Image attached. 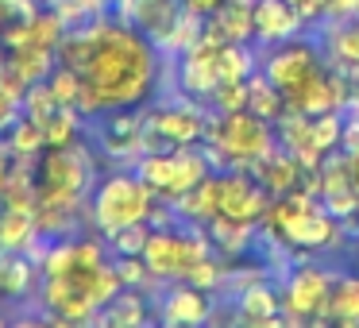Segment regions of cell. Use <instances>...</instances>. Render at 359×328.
Listing matches in <instances>:
<instances>
[{"label": "cell", "instance_id": "cell-1", "mask_svg": "<svg viewBox=\"0 0 359 328\" xmlns=\"http://www.w3.org/2000/svg\"><path fill=\"white\" fill-rule=\"evenodd\" d=\"M93 24V50L81 66V116L97 120L116 109H143L158 97L163 81V50L147 39L135 24L120 16H97Z\"/></svg>", "mask_w": 359, "mask_h": 328}, {"label": "cell", "instance_id": "cell-2", "mask_svg": "<svg viewBox=\"0 0 359 328\" xmlns=\"http://www.w3.org/2000/svg\"><path fill=\"white\" fill-rule=\"evenodd\" d=\"M263 228L271 235H278L290 251H302V255L336 251L344 243V235H348L344 220H336L332 212L320 205V197L309 193L305 186L274 197L266 217H263Z\"/></svg>", "mask_w": 359, "mask_h": 328}, {"label": "cell", "instance_id": "cell-3", "mask_svg": "<svg viewBox=\"0 0 359 328\" xmlns=\"http://www.w3.org/2000/svg\"><path fill=\"white\" fill-rule=\"evenodd\" d=\"M205 151H209L212 170H232L271 158L278 151V132L271 120L255 116L251 109L240 112H209V132H205Z\"/></svg>", "mask_w": 359, "mask_h": 328}, {"label": "cell", "instance_id": "cell-4", "mask_svg": "<svg viewBox=\"0 0 359 328\" xmlns=\"http://www.w3.org/2000/svg\"><path fill=\"white\" fill-rule=\"evenodd\" d=\"M101 178V158L86 139L70 147H43L35 158V189L39 201H66V205H86Z\"/></svg>", "mask_w": 359, "mask_h": 328}, {"label": "cell", "instance_id": "cell-5", "mask_svg": "<svg viewBox=\"0 0 359 328\" xmlns=\"http://www.w3.org/2000/svg\"><path fill=\"white\" fill-rule=\"evenodd\" d=\"M158 205L155 189L140 178V174H128V170H116V174H101L89 193V224L97 228L101 235H116L120 228L128 224H143L151 220V209Z\"/></svg>", "mask_w": 359, "mask_h": 328}, {"label": "cell", "instance_id": "cell-6", "mask_svg": "<svg viewBox=\"0 0 359 328\" xmlns=\"http://www.w3.org/2000/svg\"><path fill=\"white\" fill-rule=\"evenodd\" d=\"M212 240L205 224H189L178 220L170 228H151V240L143 247V263L158 282H182L201 259L212 255Z\"/></svg>", "mask_w": 359, "mask_h": 328}, {"label": "cell", "instance_id": "cell-7", "mask_svg": "<svg viewBox=\"0 0 359 328\" xmlns=\"http://www.w3.org/2000/svg\"><path fill=\"white\" fill-rule=\"evenodd\" d=\"M132 170L155 189L158 201H178L186 189H194L205 174H212L209 151L205 147H163V151H147L132 163Z\"/></svg>", "mask_w": 359, "mask_h": 328}, {"label": "cell", "instance_id": "cell-8", "mask_svg": "<svg viewBox=\"0 0 359 328\" xmlns=\"http://www.w3.org/2000/svg\"><path fill=\"white\" fill-rule=\"evenodd\" d=\"M93 274H97V266H74V271L55 274V278H39L35 301L43 305V317L50 324H86V320H97L101 305H97V294H93Z\"/></svg>", "mask_w": 359, "mask_h": 328}, {"label": "cell", "instance_id": "cell-9", "mask_svg": "<svg viewBox=\"0 0 359 328\" xmlns=\"http://www.w3.org/2000/svg\"><path fill=\"white\" fill-rule=\"evenodd\" d=\"M336 282V271L320 263H297L286 271L282 278V313H286V324H317L320 313H325L328 289Z\"/></svg>", "mask_w": 359, "mask_h": 328}, {"label": "cell", "instance_id": "cell-10", "mask_svg": "<svg viewBox=\"0 0 359 328\" xmlns=\"http://www.w3.org/2000/svg\"><path fill=\"white\" fill-rule=\"evenodd\" d=\"M328 58L320 55V39H309V35H294L286 43H274V50L266 58H259V70L282 89H297L302 81H309L317 70H325Z\"/></svg>", "mask_w": 359, "mask_h": 328}, {"label": "cell", "instance_id": "cell-11", "mask_svg": "<svg viewBox=\"0 0 359 328\" xmlns=\"http://www.w3.org/2000/svg\"><path fill=\"white\" fill-rule=\"evenodd\" d=\"M271 201H274V197L266 193V186L251 170H243V166L220 170V212H224V217L263 224Z\"/></svg>", "mask_w": 359, "mask_h": 328}, {"label": "cell", "instance_id": "cell-12", "mask_svg": "<svg viewBox=\"0 0 359 328\" xmlns=\"http://www.w3.org/2000/svg\"><path fill=\"white\" fill-rule=\"evenodd\" d=\"M212 313H217V297L209 289L189 286L186 278L166 282L155 294V317L163 324H205V320H212Z\"/></svg>", "mask_w": 359, "mask_h": 328}, {"label": "cell", "instance_id": "cell-13", "mask_svg": "<svg viewBox=\"0 0 359 328\" xmlns=\"http://www.w3.org/2000/svg\"><path fill=\"white\" fill-rule=\"evenodd\" d=\"M182 12H186L182 0H112V16L135 24L155 47L174 32Z\"/></svg>", "mask_w": 359, "mask_h": 328}, {"label": "cell", "instance_id": "cell-14", "mask_svg": "<svg viewBox=\"0 0 359 328\" xmlns=\"http://www.w3.org/2000/svg\"><path fill=\"white\" fill-rule=\"evenodd\" d=\"M236 320L248 328H278L286 324L282 313V289L266 278L248 282L243 289H236Z\"/></svg>", "mask_w": 359, "mask_h": 328}, {"label": "cell", "instance_id": "cell-15", "mask_svg": "<svg viewBox=\"0 0 359 328\" xmlns=\"http://www.w3.org/2000/svg\"><path fill=\"white\" fill-rule=\"evenodd\" d=\"M251 12H255V39L266 43V47L305 35V20L290 0H255Z\"/></svg>", "mask_w": 359, "mask_h": 328}, {"label": "cell", "instance_id": "cell-16", "mask_svg": "<svg viewBox=\"0 0 359 328\" xmlns=\"http://www.w3.org/2000/svg\"><path fill=\"white\" fill-rule=\"evenodd\" d=\"M320 50H328V62L340 66L348 78H359V16L325 20L320 24Z\"/></svg>", "mask_w": 359, "mask_h": 328}, {"label": "cell", "instance_id": "cell-17", "mask_svg": "<svg viewBox=\"0 0 359 328\" xmlns=\"http://www.w3.org/2000/svg\"><path fill=\"white\" fill-rule=\"evenodd\" d=\"M220 74H217V55H178V81H174V93L189 97V101L209 104V97L217 93Z\"/></svg>", "mask_w": 359, "mask_h": 328}, {"label": "cell", "instance_id": "cell-18", "mask_svg": "<svg viewBox=\"0 0 359 328\" xmlns=\"http://www.w3.org/2000/svg\"><path fill=\"white\" fill-rule=\"evenodd\" d=\"M39 263L27 251H0V301H24L39 289Z\"/></svg>", "mask_w": 359, "mask_h": 328}, {"label": "cell", "instance_id": "cell-19", "mask_svg": "<svg viewBox=\"0 0 359 328\" xmlns=\"http://www.w3.org/2000/svg\"><path fill=\"white\" fill-rule=\"evenodd\" d=\"M170 205H174V212H178V220L209 224V220L220 212V170L205 174L194 189H186V193H182L178 201H170Z\"/></svg>", "mask_w": 359, "mask_h": 328}, {"label": "cell", "instance_id": "cell-20", "mask_svg": "<svg viewBox=\"0 0 359 328\" xmlns=\"http://www.w3.org/2000/svg\"><path fill=\"white\" fill-rule=\"evenodd\" d=\"M255 0H224L212 16H205V24L220 35L224 43H251L255 39Z\"/></svg>", "mask_w": 359, "mask_h": 328}, {"label": "cell", "instance_id": "cell-21", "mask_svg": "<svg viewBox=\"0 0 359 328\" xmlns=\"http://www.w3.org/2000/svg\"><path fill=\"white\" fill-rule=\"evenodd\" d=\"M205 232H209L212 247L220 251L224 259H236V255H248L251 247H255V235H259V224H251V220H236V217H224V212H217V217L205 224Z\"/></svg>", "mask_w": 359, "mask_h": 328}, {"label": "cell", "instance_id": "cell-22", "mask_svg": "<svg viewBox=\"0 0 359 328\" xmlns=\"http://www.w3.org/2000/svg\"><path fill=\"white\" fill-rule=\"evenodd\" d=\"M251 174H255L259 182L266 186V193L271 197H282V193H290V189H297L302 186V178H305V166L297 163L290 151H274L271 158H263V163H255L251 166Z\"/></svg>", "mask_w": 359, "mask_h": 328}, {"label": "cell", "instance_id": "cell-23", "mask_svg": "<svg viewBox=\"0 0 359 328\" xmlns=\"http://www.w3.org/2000/svg\"><path fill=\"white\" fill-rule=\"evenodd\" d=\"M155 301V297H151ZM151 301H147V289H135V286H124L101 313L97 320L109 328H140L143 320H151Z\"/></svg>", "mask_w": 359, "mask_h": 328}, {"label": "cell", "instance_id": "cell-24", "mask_svg": "<svg viewBox=\"0 0 359 328\" xmlns=\"http://www.w3.org/2000/svg\"><path fill=\"white\" fill-rule=\"evenodd\" d=\"M325 320L340 328H359V274H336L317 324H325Z\"/></svg>", "mask_w": 359, "mask_h": 328}, {"label": "cell", "instance_id": "cell-25", "mask_svg": "<svg viewBox=\"0 0 359 328\" xmlns=\"http://www.w3.org/2000/svg\"><path fill=\"white\" fill-rule=\"evenodd\" d=\"M89 120L81 116V109H70V104H58L47 120H43V139L47 147H70V143L86 139Z\"/></svg>", "mask_w": 359, "mask_h": 328}, {"label": "cell", "instance_id": "cell-26", "mask_svg": "<svg viewBox=\"0 0 359 328\" xmlns=\"http://www.w3.org/2000/svg\"><path fill=\"white\" fill-rule=\"evenodd\" d=\"M35 240H39L35 212L0 209V251H32Z\"/></svg>", "mask_w": 359, "mask_h": 328}, {"label": "cell", "instance_id": "cell-27", "mask_svg": "<svg viewBox=\"0 0 359 328\" xmlns=\"http://www.w3.org/2000/svg\"><path fill=\"white\" fill-rule=\"evenodd\" d=\"M248 109L255 112V116L278 124L282 112H286V93H282V89L274 86V81L266 78L263 70H255V74L248 78Z\"/></svg>", "mask_w": 359, "mask_h": 328}, {"label": "cell", "instance_id": "cell-28", "mask_svg": "<svg viewBox=\"0 0 359 328\" xmlns=\"http://www.w3.org/2000/svg\"><path fill=\"white\" fill-rule=\"evenodd\" d=\"M4 62L27 81V86H39V81L50 78V70L58 66V50H39V47H16L4 50Z\"/></svg>", "mask_w": 359, "mask_h": 328}, {"label": "cell", "instance_id": "cell-29", "mask_svg": "<svg viewBox=\"0 0 359 328\" xmlns=\"http://www.w3.org/2000/svg\"><path fill=\"white\" fill-rule=\"evenodd\" d=\"M259 70V55L251 43H224L217 50V74L220 81H248Z\"/></svg>", "mask_w": 359, "mask_h": 328}, {"label": "cell", "instance_id": "cell-30", "mask_svg": "<svg viewBox=\"0 0 359 328\" xmlns=\"http://www.w3.org/2000/svg\"><path fill=\"white\" fill-rule=\"evenodd\" d=\"M66 35V20L58 16L50 4H43L35 16H27V47H39V50H58Z\"/></svg>", "mask_w": 359, "mask_h": 328}, {"label": "cell", "instance_id": "cell-31", "mask_svg": "<svg viewBox=\"0 0 359 328\" xmlns=\"http://www.w3.org/2000/svg\"><path fill=\"white\" fill-rule=\"evenodd\" d=\"M4 143H8L12 158H39V151L47 147V139H43V124L32 120V116H20L16 124L8 128Z\"/></svg>", "mask_w": 359, "mask_h": 328}, {"label": "cell", "instance_id": "cell-32", "mask_svg": "<svg viewBox=\"0 0 359 328\" xmlns=\"http://www.w3.org/2000/svg\"><path fill=\"white\" fill-rule=\"evenodd\" d=\"M344 109H332V112H320V116H309V135H313V147L320 155L328 151H340V139H344Z\"/></svg>", "mask_w": 359, "mask_h": 328}, {"label": "cell", "instance_id": "cell-33", "mask_svg": "<svg viewBox=\"0 0 359 328\" xmlns=\"http://www.w3.org/2000/svg\"><path fill=\"white\" fill-rule=\"evenodd\" d=\"M47 86H50V93H55V101H58V104H70V109H78V104H81V93H86V81H81V74L74 70V66H66V62H58L55 70H50Z\"/></svg>", "mask_w": 359, "mask_h": 328}, {"label": "cell", "instance_id": "cell-34", "mask_svg": "<svg viewBox=\"0 0 359 328\" xmlns=\"http://www.w3.org/2000/svg\"><path fill=\"white\" fill-rule=\"evenodd\" d=\"M147 240H151V224L143 220V224H128L116 235H109V247H112V255H143Z\"/></svg>", "mask_w": 359, "mask_h": 328}, {"label": "cell", "instance_id": "cell-35", "mask_svg": "<svg viewBox=\"0 0 359 328\" xmlns=\"http://www.w3.org/2000/svg\"><path fill=\"white\" fill-rule=\"evenodd\" d=\"M212 112H240L248 109V81H220L217 93L209 97Z\"/></svg>", "mask_w": 359, "mask_h": 328}, {"label": "cell", "instance_id": "cell-36", "mask_svg": "<svg viewBox=\"0 0 359 328\" xmlns=\"http://www.w3.org/2000/svg\"><path fill=\"white\" fill-rule=\"evenodd\" d=\"M58 109V101H55V93H50V86L47 81H39V86H27V97H24V116H32V120H47L50 112Z\"/></svg>", "mask_w": 359, "mask_h": 328}, {"label": "cell", "instance_id": "cell-37", "mask_svg": "<svg viewBox=\"0 0 359 328\" xmlns=\"http://www.w3.org/2000/svg\"><path fill=\"white\" fill-rule=\"evenodd\" d=\"M0 93H8L12 101H20V104H24V97H27V81L20 78L8 62H0Z\"/></svg>", "mask_w": 359, "mask_h": 328}, {"label": "cell", "instance_id": "cell-38", "mask_svg": "<svg viewBox=\"0 0 359 328\" xmlns=\"http://www.w3.org/2000/svg\"><path fill=\"white\" fill-rule=\"evenodd\" d=\"M20 116H24V104H20V101H12L8 93H0V139L8 135V128L16 124Z\"/></svg>", "mask_w": 359, "mask_h": 328}, {"label": "cell", "instance_id": "cell-39", "mask_svg": "<svg viewBox=\"0 0 359 328\" xmlns=\"http://www.w3.org/2000/svg\"><path fill=\"white\" fill-rule=\"evenodd\" d=\"M340 151H359V112H348L344 116V139H340Z\"/></svg>", "mask_w": 359, "mask_h": 328}, {"label": "cell", "instance_id": "cell-40", "mask_svg": "<svg viewBox=\"0 0 359 328\" xmlns=\"http://www.w3.org/2000/svg\"><path fill=\"white\" fill-rule=\"evenodd\" d=\"M359 16V0H328V20Z\"/></svg>", "mask_w": 359, "mask_h": 328}, {"label": "cell", "instance_id": "cell-41", "mask_svg": "<svg viewBox=\"0 0 359 328\" xmlns=\"http://www.w3.org/2000/svg\"><path fill=\"white\" fill-rule=\"evenodd\" d=\"M182 4H186L189 12H197V16H212V12L224 4V0H182Z\"/></svg>", "mask_w": 359, "mask_h": 328}, {"label": "cell", "instance_id": "cell-42", "mask_svg": "<svg viewBox=\"0 0 359 328\" xmlns=\"http://www.w3.org/2000/svg\"><path fill=\"white\" fill-rule=\"evenodd\" d=\"M8 170H12V151H8V143L0 139V186H4V178H8Z\"/></svg>", "mask_w": 359, "mask_h": 328}, {"label": "cell", "instance_id": "cell-43", "mask_svg": "<svg viewBox=\"0 0 359 328\" xmlns=\"http://www.w3.org/2000/svg\"><path fill=\"white\" fill-rule=\"evenodd\" d=\"M290 4H294V8H297V4H302V0H290Z\"/></svg>", "mask_w": 359, "mask_h": 328}, {"label": "cell", "instance_id": "cell-44", "mask_svg": "<svg viewBox=\"0 0 359 328\" xmlns=\"http://www.w3.org/2000/svg\"><path fill=\"white\" fill-rule=\"evenodd\" d=\"M39 4H55V0H39Z\"/></svg>", "mask_w": 359, "mask_h": 328}, {"label": "cell", "instance_id": "cell-45", "mask_svg": "<svg viewBox=\"0 0 359 328\" xmlns=\"http://www.w3.org/2000/svg\"><path fill=\"white\" fill-rule=\"evenodd\" d=\"M0 62H4V47H0Z\"/></svg>", "mask_w": 359, "mask_h": 328}, {"label": "cell", "instance_id": "cell-46", "mask_svg": "<svg viewBox=\"0 0 359 328\" xmlns=\"http://www.w3.org/2000/svg\"><path fill=\"white\" fill-rule=\"evenodd\" d=\"M0 324H4V317H0Z\"/></svg>", "mask_w": 359, "mask_h": 328}]
</instances>
